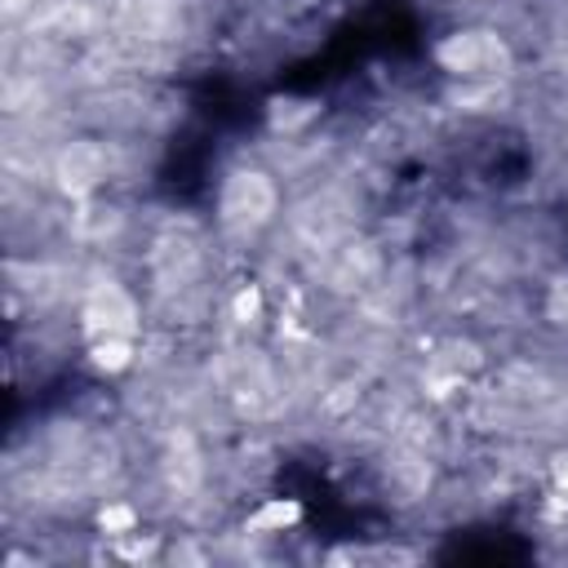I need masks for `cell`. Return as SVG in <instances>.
<instances>
[{"label": "cell", "mask_w": 568, "mask_h": 568, "mask_svg": "<svg viewBox=\"0 0 568 568\" xmlns=\"http://www.w3.org/2000/svg\"><path fill=\"white\" fill-rule=\"evenodd\" d=\"M439 62L444 71L453 75H466V80H484V75H501L510 53L506 44L493 36V31H453L444 44H439Z\"/></svg>", "instance_id": "cell-1"}, {"label": "cell", "mask_w": 568, "mask_h": 568, "mask_svg": "<svg viewBox=\"0 0 568 568\" xmlns=\"http://www.w3.org/2000/svg\"><path fill=\"white\" fill-rule=\"evenodd\" d=\"M275 204V186L266 182V173H235L222 191V217L235 226H257Z\"/></svg>", "instance_id": "cell-2"}, {"label": "cell", "mask_w": 568, "mask_h": 568, "mask_svg": "<svg viewBox=\"0 0 568 568\" xmlns=\"http://www.w3.org/2000/svg\"><path fill=\"white\" fill-rule=\"evenodd\" d=\"M555 479H559V488L568 493V457H559V462H555Z\"/></svg>", "instance_id": "cell-4"}, {"label": "cell", "mask_w": 568, "mask_h": 568, "mask_svg": "<svg viewBox=\"0 0 568 568\" xmlns=\"http://www.w3.org/2000/svg\"><path fill=\"white\" fill-rule=\"evenodd\" d=\"M297 501H284V497H271L257 515H248V528L253 532H284L288 524H297Z\"/></svg>", "instance_id": "cell-3"}]
</instances>
